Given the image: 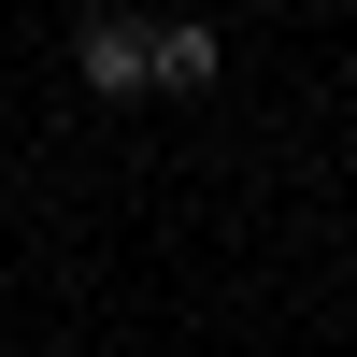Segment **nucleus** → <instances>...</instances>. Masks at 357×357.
<instances>
[{"label": "nucleus", "mask_w": 357, "mask_h": 357, "mask_svg": "<svg viewBox=\"0 0 357 357\" xmlns=\"http://www.w3.org/2000/svg\"><path fill=\"white\" fill-rule=\"evenodd\" d=\"M72 72H86V100H143V15H86Z\"/></svg>", "instance_id": "nucleus-1"}, {"label": "nucleus", "mask_w": 357, "mask_h": 357, "mask_svg": "<svg viewBox=\"0 0 357 357\" xmlns=\"http://www.w3.org/2000/svg\"><path fill=\"white\" fill-rule=\"evenodd\" d=\"M229 57H215V29L200 15H172V29H143V86H172V100H186V86H215Z\"/></svg>", "instance_id": "nucleus-2"}]
</instances>
